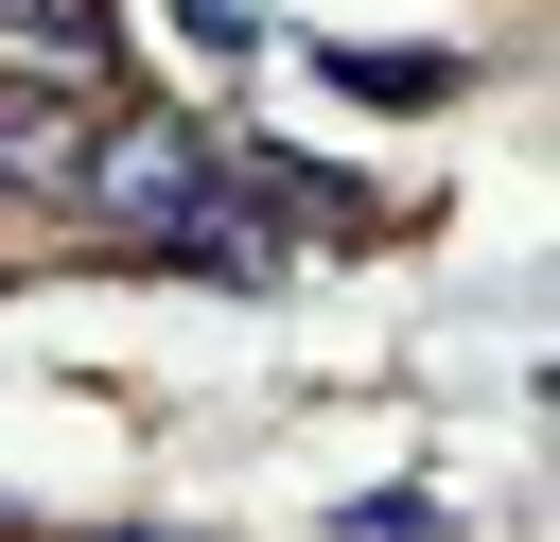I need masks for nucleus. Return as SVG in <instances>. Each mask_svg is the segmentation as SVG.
<instances>
[{
	"mask_svg": "<svg viewBox=\"0 0 560 542\" xmlns=\"http://www.w3.org/2000/svg\"><path fill=\"white\" fill-rule=\"evenodd\" d=\"M70 210H88L105 245H140V262H192V227L228 210V175H210V140H192V122H88Z\"/></svg>",
	"mask_w": 560,
	"mask_h": 542,
	"instance_id": "nucleus-1",
	"label": "nucleus"
},
{
	"mask_svg": "<svg viewBox=\"0 0 560 542\" xmlns=\"http://www.w3.org/2000/svg\"><path fill=\"white\" fill-rule=\"evenodd\" d=\"M0 87H88L105 105V0H0Z\"/></svg>",
	"mask_w": 560,
	"mask_h": 542,
	"instance_id": "nucleus-2",
	"label": "nucleus"
},
{
	"mask_svg": "<svg viewBox=\"0 0 560 542\" xmlns=\"http://www.w3.org/2000/svg\"><path fill=\"white\" fill-rule=\"evenodd\" d=\"M88 87H0V192H70V157H88Z\"/></svg>",
	"mask_w": 560,
	"mask_h": 542,
	"instance_id": "nucleus-3",
	"label": "nucleus"
},
{
	"mask_svg": "<svg viewBox=\"0 0 560 542\" xmlns=\"http://www.w3.org/2000/svg\"><path fill=\"white\" fill-rule=\"evenodd\" d=\"M158 17H175V35H192V52H245V35H262V17H245V0H158Z\"/></svg>",
	"mask_w": 560,
	"mask_h": 542,
	"instance_id": "nucleus-4",
	"label": "nucleus"
}]
</instances>
